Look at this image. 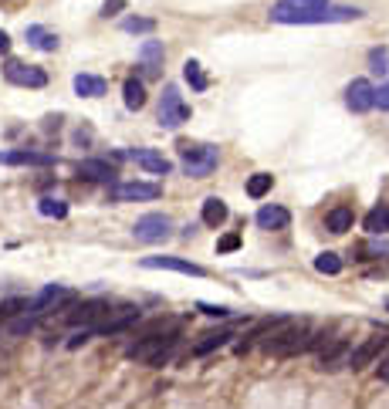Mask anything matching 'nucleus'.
<instances>
[{"mask_svg":"<svg viewBox=\"0 0 389 409\" xmlns=\"http://www.w3.org/2000/svg\"><path fill=\"white\" fill-rule=\"evenodd\" d=\"M362 10L355 7H318V10H291L284 3L271 7L274 24H339V21H359Z\"/></svg>","mask_w":389,"mask_h":409,"instance_id":"obj_1","label":"nucleus"},{"mask_svg":"<svg viewBox=\"0 0 389 409\" xmlns=\"http://www.w3.org/2000/svg\"><path fill=\"white\" fill-rule=\"evenodd\" d=\"M180 159H183V173L190 179H207L217 166H220V149L210 142H180L176 146Z\"/></svg>","mask_w":389,"mask_h":409,"instance_id":"obj_2","label":"nucleus"},{"mask_svg":"<svg viewBox=\"0 0 389 409\" xmlns=\"http://www.w3.org/2000/svg\"><path fill=\"white\" fill-rule=\"evenodd\" d=\"M176 342H180V328H173V331H156V335H146L143 342H136L125 355H129L132 362L162 366V362L169 359V352L176 349Z\"/></svg>","mask_w":389,"mask_h":409,"instance_id":"obj_3","label":"nucleus"},{"mask_svg":"<svg viewBox=\"0 0 389 409\" xmlns=\"http://www.w3.org/2000/svg\"><path fill=\"white\" fill-rule=\"evenodd\" d=\"M190 105L183 102V95H180V88L176 85H166L162 88V95H159V112H156V119L162 129H180L183 122H190Z\"/></svg>","mask_w":389,"mask_h":409,"instance_id":"obj_4","label":"nucleus"},{"mask_svg":"<svg viewBox=\"0 0 389 409\" xmlns=\"http://www.w3.org/2000/svg\"><path fill=\"white\" fill-rule=\"evenodd\" d=\"M132 237L143 241V244H162V241L173 237V220H169L166 213H146V217L136 220Z\"/></svg>","mask_w":389,"mask_h":409,"instance_id":"obj_5","label":"nucleus"},{"mask_svg":"<svg viewBox=\"0 0 389 409\" xmlns=\"http://www.w3.org/2000/svg\"><path fill=\"white\" fill-rule=\"evenodd\" d=\"M72 301H75V291H68L65 285H48V287H41V294L31 298L28 315H31V318H41V315L58 311V308H65V305H72Z\"/></svg>","mask_w":389,"mask_h":409,"instance_id":"obj_6","label":"nucleus"},{"mask_svg":"<svg viewBox=\"0 0 389 409\" xmlns=\"http://www.w3.org/2000/svg\"><path fill=\"white\" fill-rule=\"evenodd\" d=\"M65 322L68 325H105V322H112V305L109 301H102V298H95V301H81L75 305L68 315H65Z\"/></svg>","mask_w":389,"mask_h":409,"instance_id":"obj_7","label":"nucleus"},{"mask_svg":"<svg viewBox=\"0 0 389 409\" xmlns=\"http://www.w3.org/2000/svg\"><path fill=\"white\" fill-rule=\"evenodd\" d=\"M162 197V186L159 183H112L109 186V200L112 203H136V200H159Z\"/></svg>","mask_w":389,"mask_h":409,"instance_id":"obj_8","label":"nucleus"},{"mask_svg":"<svg viewBox=\"0 0 389 409\" xmlns=\"http://www.w3.org/2000/svg\"><path fill=\"white\" fill-rule=\"evenodd\" d=\"M3 78L10 85H21V88H44L48 85V71L34 68V65H24L17 58H7L3 61Z\"/></svg>","mask_w":389,"mask_h":409,"instance_id":"obj_9","label":"nucleus"},{"mask_svg":"<svg viewBox=\"0 0 389 409\" xmlns=\"http://www.w3.org/2000/svg\"><path fill=\"white\" fill-rule=\"evenodd\" d=\"M139 264L149 267V271H176V274H187V278H207V267H200L193 261H183V257H162V254H156V257H143Z\"/></svg>","mask_w":389,"mask_h":409,"instance_id":"obj_10","label":"nucleus"},{"mask_svg":"<svg viewBox=\"0 0 389 409\" xmlns=\"http://www.w3.org/2000/svg\"><path fill=\"white\" fill-rule=\"evenodd\" d=\"M386 331H376V335H369L359 349H352V355H349V368L352 372H359V368H366V366H372L376 359H379V352L386 349Z\"/></svg>","mask_w":389,"mask_h":409,"instance_id":"obj_11","label":"nucleus"},{"mask_svg":"<svg viewBox=\"0 0 389 409\" xmlns=\"http://www.w3.org/2000/svg\"><path fill=\"white\" fill-rule=\"evenodd\" d=\"M346 105H349V112H369L372 105H376V85L369 82V78H355V82L346 88Z\"/></svg>","mask_w":389,"mask_h":409,"instance_id":"obj_12","label":"nucleus"},{"mask_svg":"<svg viewBox=\"0 0 389 409\" xmlns=\"http://www.w3.org/2000/svg\"><path fill=\"white\" fill-rule=\"evenodd\" d=\"M162 61H166L162 41H143V47H139V71H143V78H159L162 75Z\"/></svg>","mask_w":389,"mask_h":409,"instance_id":"obj_13","label":"nucleus"},{"mask_svg":"<svg viewBox=\"0 0 389 409\" xmlns=\"http://www.w3.org/2000/svg\"><path fill=\"white\" fill-rule=\"evenodd\" d=\"M125 159H132L136 166H143L146 173H156V176H166L173 169V163L156 149H125Z\"/></svg>","mask_w":389,"mask_h":409,"instance_id":"obj_14","label":"nucleus"},{"mask_svg":"<svg viewBox=\"0 0 389 409\" xmlns=\"http://www.w3.org/2000/svg\"><path fill=\"white\" fill-rule=\"evenodd\" d=\"M349 338H335L332 345H325L322 349V355H318V368H325V372H335V368L349 366Z\"/></svg>","mask_w":389,"mask_h":409,"instance_id":"obj_15","label":"nucleus"},{"mask_svg":"<svg viewBox=\"0 0 389 409\" xmlns=\"http://www.w3.org/2000/svg\"><path fill=\"white\" fill-rule=\"evenodd\" d=\"M0 166H54V156L34 149H0Z\"/></svg>","mask_w":389,"mask_h":409,"instance_id":"obj_16","label":"nucleus"},{"mask_svg":"<svg viewBox=\"0 0 389 409\" xmlns=\"http://www.w3.org/2000/svg\"><path fill=\"white\" fill-rule=\"evenodd\" d=\"M78 176L92 179V183H116V166H109V159H81L78 163Z\"/></svg>","mask_w":389,"mask_h":409,"instance_id":"obj_17","label":"nucleus"},{"mask_svg":"<svg viewBox=\"0 0 389 409\" xmlns=\"http://www.w3.org/2000/svg\"><path fill=\"white\" fill-rule=\"evenodd\" d=\"M254 220H257V227H261V230H284V227L291 223V213H288L284 206L271 203V206H261Z\"/></svg>","mask_w":389,"mask_h":409,"instance_id":"obj_18","label":"nucleus"},{"mask_svg":"<svg viewBox=\"0 0 389 409\" xmlns=\"http://www.w3.org/2000/svg\"><path fill=\"white\" fill-rule=\"evenodd\" d=\"M227 217H231V210H227V203L220 200V197H207L203 200V210H200V220L207 223V227H224L227 223Z\"/></svg>","mask_w":389,"mask_h":409,"instance_id":"obj_19","label":"nucleus"},{"mask_svg":"<svg viewBox=\"0 0 389 409\" xmlns=\"http://www.w3.org/2000/svg\"><path fill=\"white\" fill-rule=\"evenodd\" d=\"M233 338V328H217V331H207V335H200V342L193 345V355H210L213 349H224L227 342Z\"/></svg>","mask_w":389,"mask_h":409,"instance_id":"obj_20","label":"nucleus"},{"mask_svg":"<svg viewBox=\"0 0 389 409\" xmlns=\"http://www.w3.org/2000/svg\"><path fill=\"white\" fill-rule=\"evenodd\" d=\"M75 95H81V98H102L105 91H109V82L102 78V75H75Z\"/></svg>","mask_w":389,"mask_h":409,"instance_id":"obj_21","label":"nucleus"},{"mask_svg":"<svg viewBox=\"0 0 389 409\" xmlns=\"http://www.w3.org/2000/svg\"><path fill=\"white\" fill-rule=\"evenodd\" d=\"M122 102H125L129 112L146 109V85H143V78H125V85H122Z\"/></svg>","mask_w":389,"mask_h":409,"instance_id":"obj_22","label":"nucleus"},{"mask_svg":"<svg viewBox=\"0 0 389 409\" xmlns=\"http://www.w3.org/2000/svg\"><path fill=\"white\" fill-rule=\"evenodd\" d=\"M24 38H28V44L31 47H38V51H44V54H51V51H58V34H51L48 27H41V24H31L28 31H24Z\"/></svg>","mask_w":389,"mask_h":409,"instance_id":"obj_23","label":"nucleus"},{"mask_svg":"<svg viewBox=\"0 0 389 409\" xmlns=\"http://www.w3.org/2000/svg\"><path fill=\"white\" fill-rule=\"evenodd\" d=\"M352 223H355L352 206H335V210H328V217H325V230H328V234H346V230H352Z\"/></svg>","mask_w":389,"mask_h":409,"instance_id":"obj_24","label":"nucleus"},{"mask_svg":"<svg viewBox=\"0 0 389 409\" xmlns=\"http://www.w3.org/2000/svg\"><path fill=\"white\" fill-rule=\"evenodd\" d=\"M362 230H366V234H372V237L389 234V206L379 203L376 210H369V213H366V220H362Z\"/></svg>","mask_w":389,"mask_h":409,"instance_id":"obj_25","label":"nucleus"},{"mask_svg":"<svg viewBox=\"0 0 389 409\" xmlns=\"http://www.w3.org/2000/svg\"><path fill=\"white\" fill-rule=\"evenodd\" d=\"M183 78L190 82L193 91H207V88H210V78L203 75V68H200L196 58H187V61H183Z\"/></svg>","mask_w":389,"mask_h":409,"instance_id":"obj_26","label":"nucleus"},{"mask_svg":"<svg viewBox=\"0 0 389 409\" xmlns=\"http://www.w3.org/2000/svg\"><path fill=\"white\" fill-rule=\"evenodd\" d=\"M271 186H274L271 173H254V176L247 179V197H251V200H264V197L271 193Z\"/></svg>","mask_w":389,"mask_h":409,"instance_id":"obj_27","label":"nucleus"},{"mask_svg":"<svg viewBox=\"0 0 389 409\" xmlns=\"http://www.w3.org/2000/svg\"><path fill=\"white\" fill-rule=\"evenodd\" d=\"M315 271H318V274L335 278V274H342V257H339L335 250H325V254H318V257H315Z\"/></svg>","mask_w":389,"mask_h":409,"instance_id":"obj_28","label":"nucleus"},{"mask_svg":"<svg viewBox=\"0 0 389 409\" xmlns=\"http://www.w3.org/2000/svg\"><path fill=\"white\" fill-rule=\"evenodd\" d=\"M41 210V217H51V220H65L68 217V203L65 200H54V197H44L38 203Z\"/></svg>","mask_w":389,"mask_h":409,"instance_id":"obj_29","label":"nucleus"},{"mask_svg":"<svg viewBox=\"0 0 389 409\" xmlns=\"http://www.w3.org/2000/svg\"><path fill=\"white\" fill-rule=\"evenodd\" d=\"M122 31H125V34H153L156 21L153 17H125V21H122Z\"/></svg>","mask_w":389,"mask_h":409,"instance_id":"obj_30","label":"nucleus"},{"mask_svg":"<svg viewBox=\"0 0 389 409\" xmlns=\"http://www.w3.org/2000/svg\"><path fill=\"white\" fill-rule=\"evenodd\" d=\"M31 308V298H10L0 305V318H17V315H28Z\"/></svg>","mask_w":389,"mask_h":409,"instance_id":"obj_31","label":"nucleus"},{"mask_svg":"<svg viewBox=\"0 0 389 409\" xmlns=\"http://www.w3.org/2000/svg\"><path fill=\"white\" fill-rule=\"evenodd\" d=\"M244 247V237L237 234V230H231V234H224L220 241H217V254H233V250H240Z\"/></svg>","mask_w":389,"mask_h":409,"instance_id":"obj_32","label":"nucleus"},{"mask_svg":"<svg viewBox=\"0 0 389 409\" xmlns=\"http://www.w3.org/2000/svg\"><path fill=\"white\" fill-rule=\"evenodd\" d=\"M196 311H203V315H210V318H231V308L210 305V301H196Z\"/></svg>","mask_w":389,"mask_h":409,"instance_id":"obj_33","label":"nucleus"},{"mask_svg":"<svg viewBox=\"0 0 389 409\" xmlns=\"http://www.w3.org/2000/svg\"><path fill=\"white\" fill-rule=\"evenodd\" d=\"M355 254H359V261H372L379 254H389V244H362L355 247Z\"/></svg>","mask_w":389,"mask_h":409,"instance_id":"obj_34","label":"nucleus"},{"mask_svg":"<svg viewBox=\"0 0 389 409\" xmlns=\"http://www.w3.org/2000/svg\"><path fill=\"white\" fill-rule=\"evenodd\" d=\"M369 61H372V71H376V75H386V71H389V68H386V61H389L386 47H376V51H369Z\"/></svg>","mask_w":389,"mask_h":409,"instance_id":"obj_35","label":"nucleus"},{"mask_svg":"<svg viewBox=\"0 0 389 409\" xmlns=\"http://www.w3.org/2000/svg\"><path fill=\"white\" fill-rule=\"evenodd\" d=\"M284 7L291 10H318V7H328V0H281Z\"/></svg>","mask_w":389,"mask_h":409,"instance_id":"obj_36","label":"nucleus"},{"mask_svg":"<svg viewBox=\"0 0 389 409\" xmlns=\"http://www.w3.org/2000/svg\"><path fill=\"white\" fill-rule=\"evenodd\" d=\"M72 139H75V146H88V142L95 139V132H92V125H88V122H81L75 129V135H72Z\"/></svg>","mask_w":389,"mask_h":409,"instance_id":"obj_37","label":"nucleus"},{"mask_svg":"<svg viewBox=\"0 0 389 409\" xmlns=\"http://www.w3.org/2000/svg\"><path fill=\"white\" fill-rule=\"evenodd\" d=\"M122 10H125V0H105L102 3V17H116Z\"/></svg>","mask_w":389,"mask_h":409,"instance_id":"obj_38","label":"nucleus"},{"mask_svg":"<svg viewBox=\"0 0 389 409\" xmlns=\"http://www.w3.org/2000/svg\"><path fill=\"white\" fill-rule=\"evenodd\" d=\"M376 105H379L383 112H389V82L376 88Z\"/></svg>","mask_w":389,"mask_h":409,"instance_id":"obj_39","label":"nucleus"},{"mask_svg":"<svg viewBox=\"0 0 389 409\" xmlns=\"http://www.w3.org/2000/svg\"><path fill=\"white\" fill-rule=\"evenodd\" d=\"M376 375H379V382H389V359H383V362H379Z\"/></svg>","mask_w":389,"mask_h":409,"instance_id":"obj_40","label":"nucleus"},{"mask_svg":"<svg viewBox=\"0 0 389 409\" xmlns=\"http://www.w3.org/2000/svg\"><path fill=\"white\" fill-rule=\"evenodd\" d=\"M7 51H10V34L0 31V54H7Z\"/></svg>","mask_w":389,"mask_h":409,"instance_id":"obj_41","label":"nucleus"},{"mask_svg":"<svg viewBox=\"0 0 389 409\" xmlns=\"http://www.w3.org/2000/svg\"><path fill=\"white\" fill-rule=\"evenodd\" d=\"M386 308H389V298H386Z\"/></svg>","mask_w":389,"mask_h":409,"instance_id":"obj_42","label":"nucleus"}]
</instances>
